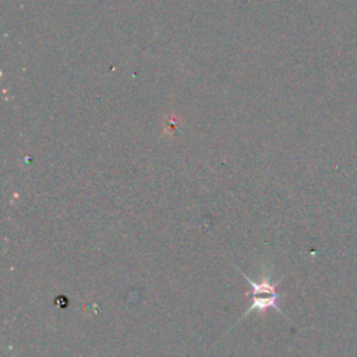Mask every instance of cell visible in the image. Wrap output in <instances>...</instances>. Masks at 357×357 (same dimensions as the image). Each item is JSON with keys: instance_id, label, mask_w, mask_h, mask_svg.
Masks as SVG:
<instances>
[{"instance_id": "obj_1", "label": "cell", "mask_w": 357, "mask_h": 357, "mask_svg": "<svg viewBox=\"0 0 357 357\" xmlns=\"http://www.w3.org/2000/svg\"><path fill=\"white\" fill-rule=\"evenodd\" d=\"M233 265H234V264H233ZM234 266L238 269V272L241 273V276L248 280V283H250L251 287H252V290H251V293H250V296H251V298H252V303H251V305L245 310V312L243 314V317L240 318V321H241L247 314H250L251 311L265 312V311H268L269 308H273L275 311H278L279 314H282V315L286 318V315L283 314V311L280 310V307H279V304H278V300H279L280 296H282V294L278 293V290H276L279 282L272 283V282H271V278L266 276V275H264L259 282H254V280H252L251 278H248L237 265H234Z\"/></svg>"}]
</instances>
